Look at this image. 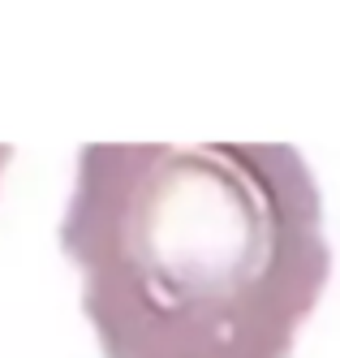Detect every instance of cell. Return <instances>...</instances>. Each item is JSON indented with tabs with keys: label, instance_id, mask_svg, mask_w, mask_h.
<instances>
[{
	"label": "cell",
	"instance_id": "cell-1",
	"mask_svg": "<svg viewBox=\"0 0 340 358\" xmlns=\"http://www.w3.org/2000/svg\"><path fill=\"white\" fill-rule=\"evenodd\" d=\"M61 250L103 358H289L332 276L293 143H87Z\"/></svg>",
	"mask_w": 340,
	"mask_h": 358
}]
</instances>
